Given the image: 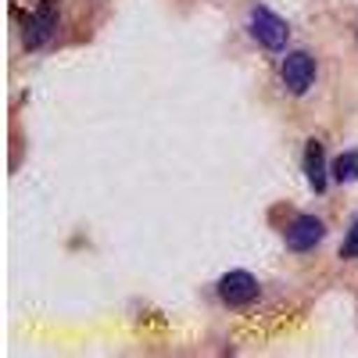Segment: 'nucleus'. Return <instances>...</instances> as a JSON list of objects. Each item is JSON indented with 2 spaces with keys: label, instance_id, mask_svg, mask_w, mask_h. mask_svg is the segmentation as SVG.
<instances>
[{
  "label": "nucleus",
  "instance_id": "obj_1",
  "mask_svg": "<svg viewBox=\"0 0 358 358\" xmlns=\"http://www.w3.org/2000/svg\"><path fill=\"white\" fill-rule=\"evenodd\" d=\"M219 297L229 308H248L258 301V280L251 273H244V268H233V273H226L219 280Z\"/></svg>",
  "mask_w": 358,
  "mask_h": 358
},
{
  "label": "nucleus",
  "instance_id": "obj_2",
  "mask_svg": "<svg viewBox=\"0 0 358 358\" xmlns=\"http://www.w3.org/2000/svg\"><path fill=\"white\" fill-rule=\"evenodd\" d=\"M251 33H255V40H258L262 47L280 50V47H287L290 29H287V22H283L280 15H273L268 8H255V11H251Z\"/></svg>",
  "mask_w": 358,
  "mask_h": 358
},
{
  "label": "nucleus",
  "instance_id": "obj_3",
  "mask_svg": "<svg viewBox=\"0 0 358 358\" xmlns=\"http://www.w3.org/2000/svg\"><path fill=\"white\" fill-rule=\"evenodd\" d=\"M312 83H315V62H312V54H305V50L287 54V62H283V86L290 90V94L301 97Z\"/></svg>",
  "mask_w": 358,
  "mask_h": 358
},
{
  "label": "nucleus",
  "instance_id": "obj_4",
  "mask_svg": "<svg viewBox=\"0 0 358 358\" xmlns=\"http://www.w3.org/2000/svg\"><path fill=\"white\" fill-rule=\"evenodd\" d=\"M54 29H57V15H54V0H43V4L29 15V25H25V47L29 50H40L50 43L54 36Z\"/></svg>",
  "mask_w": 358,
  "mask_h": 358
},
{
  "label": "nucleus",
  "instance_id": "obj_5",
  "mask_svg": "<svg viewBox=\"0 0 358 358\" xmlns=\"http://www.w3.org/2000/svg\"><path fill=\"white\" fill-rule=\"evenodd\" d=\"M322 236H326V226L315 215H301L287 229V248L290 251H312L315 244H322Z\"/></svg>",
  "mask_w": 358,
  "mask_h": 358
},
{
  "label": "nucleus",
  "instance_id": "obj_6",
  "mask_svg": "<svg viewBox=\"0 0 358 358\" xmlns=\"http://www.w3.org/2000/svg\"><path fill=\"white\" fill-rule=\"evenodd\" d=\"M305 176L315 194L326 190V158H322V143H315V140L305 147Z\"/></svg>",
  "mask_w": 358,
  "mask_h": 358
},
{
  "label": "nucleus",
  "instance_id": "obj_7",
  "mask_svg": "<svg viewBox=\"0 0 358 358\" xmlns=\"http://www.w3.org/2000/svg\"><path fill=\"white\" fill-rule=\"evenodd\" d=\"M334 179L337 183H355L358 179V151H348L334 162Z\"/></svg>",
  "mask_w": 358,
  "mask_h": 358
},
{
  "label": "nucleus",
  "instance_id": "obj_8",
  "mask_svg": "<svg viewBox=\"0 0 358 358\" xmlns=\"http://www.w3.org/2000/svg\"><path fill=\"white\" fill-rule=\"evenodd\" d=\"M341 258H348V262H355L358 258V222L348 229V236H344V248H341Z\"/></svg>",
  "mask_w": 358,
  "mask_h": 358
}]
</instances>
